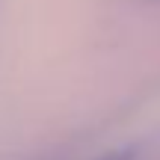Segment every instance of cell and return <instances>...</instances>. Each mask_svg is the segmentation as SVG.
<instances>
[{
  "label": "cell",
  "instance_id": "cell-1",
  "mask_svg": "<svg viewBox=\"0 0 160 160\" xmlns=\"http://www.w3.org/2000/svg\"><path fill=\"white\" fill-rule=\"evenodd\" d=\"M107 160H128V154H122V157H107Z\"/></svg>",
  "mask_w": 160,
  "mask_h": 160
}]
</instances>
